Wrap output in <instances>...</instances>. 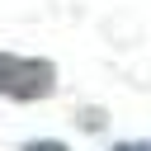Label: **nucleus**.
I'll list each match as a JSON object with an SVG mask.
<instances>
[{"mask_svg": "<svg viewBox=\"0 0 151 151\" xmlns=\"http://www.w3.org/2000/svg\"><path fill=\"white\" fill-rule=\"evenodd\" d=\"M109 151H151V142H113Z\"/></svg>", "mask_w": 151, "mask_h": 151, "instance_id": "4", "label": "nucleus"}, {"mask_svg": "<svg viewBox=\"0 0 151 151\" xmlns=\"http://www.w3.org/2000/svg\"><path fill=\"white\" fill-rule=\"evenodd\" d=\"M52 90H57V66L52 61L0 52V94H9V99H47Z\"/></svg>", "mask_w": 151, "mask_h": 151, "instance_id": "1", "label": "nucleus"}, {"mask_svg": "<svg viewBox=\"0 0 151 151\" xmlns=\"http://www.w3.org/2000/svg\"><path fill=\"white\" fill-rule=\"evenodd\" d=\"M80 127H85V132H99V127H104V113H99V109H85V113H80Z\"/></svg>", "mask_w": 151, "mask_h": 151, "instance_id": "3", "label": "nucleus"}, {"mask_svg": "<svg viewBox=\"0 0 151 151\" xmlns=\"http://www.w3.org/2000/svg\"><path fill=\"white\" fill-rule=\"evenodd\" d=\"M19 151H71L66 142H52V137H42V142H24Z\"/></svg>", "mask_w": 151, "mask_h": 151, "instance_id": "2", "label": "nucleus"}]
</instances>
